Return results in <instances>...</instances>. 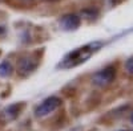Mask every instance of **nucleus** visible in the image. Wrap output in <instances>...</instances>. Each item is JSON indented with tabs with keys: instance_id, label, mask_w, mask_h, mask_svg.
I'll return each instance as SVG.
<instances>
[{
	"instance_id": "obj_1",
	"label": "nucleus",
	"mask_w": 133,
	"mask_h": 131,
	"mask_svg": "<svg viewBox=\"0 0 133 131\" xmlns=\"http://www.w3.org/2000/svg\"><path fill=\"white\" fill-rule=\"evenodd\" d=\"M101 45H103L101 42L95 41V42H91V44H87V45H84L81 48H77L76 50L66 54V56L63 58V61L57 65V68L69 69V68L77 66V65L85 62L95 52H97L100 48H101Z\"/></svg>"
},
{
	"instance_id": "obj_2",
	"label": "nucleus",
	"mask_w": 133,
	"mask_h": 131,
	"mask_svg": "<svg viewBox=\"0 0 133 131\" xmlns=\"http://www.w3.org/2000/svg\"><path fill=\"white\" fill-rule=\"evenodd\" d=\"M60 106H61V99H60V98H57V97H49L36 109L35 114H36V117H45V115L53 113L55 110H57Z\"/></svg>"
},
{
	"instance_id": "obj_3",
	"label": "nucleus",
	"mask_w": 133,
	"mask_h": 131,
	"mask_svg": "<svg viewBox=\"0 0 133 131\" xmlns=\"http://www.w3.org/2000/svg\"><path fill=\"white\" fill-rule=\"evenodd\" d=\"M116 77V68L113 66H108L103 70L97 72L95 75H93V83L97 85V86H107L112 82Z\"/></svg>"
},
{
	"instance_id": "obj_4",
	"label": "nucleus",
	"mask_w": 133,
	"mask_h": 131,
	"mask_svg": "<svg viewBox=\"0 0 133 131\" xmlns=\"http://www.w3.org/2000/svg\"><path fill=\"white\" fill-rule=\"evenodd\" d=\"M37 65H39V60L36 57L25 56L23 58H20V61L17 64V72L21 75H28L37 68Z\"/></svg>"
},
{
	"instance_id": "obj_5",
	"label": "nucleus",
	"mask_w": 133,
	"mask_h": 131,
	"mask_svg": "<svg viewBox=\"0 0 133 131\" xmlns=\"http://www.w3.org/2000/svg\"><path fill=\"white\" fill-rule=\"evenodd\" d=\"M60 27L64 30H75L80 27V17L76 15H65L60 20Z\"/></svg>"
},
{
	"instance_id": "obj_6",
	"label": "nucleus",
	"mask_w": 133,
	"mask_h": 131,
	"mask_svg": "<svg viewBox=\"0 0 133 131\" xmlns=\"http://www.w3.org/2000/svg\"><path fill=\"white\" fill-rule=\"evenodd\" d=\"M21 107H23V103H14V105L8 106L5 110L3 111L4 121H14L15 118H17L19 114H20Z\"/></svg>"
},
{
	"instance_id": "obj_7",
	"label": "nucleus",
	"mask_w": 133,
	"mask_h": 131,
	"mask_svg": "<svg viewBox=\"0 0 133 131\" xmlns=\"http://www.w3.org/2000/svg\"><path fill=\"white\" fill-rule=\"evenodd\" d=\"M11 74H12V66H11V64L7 61L0 64V77H9Z\"/></svg>"
},
{
	"instance_id": "obj_8",
	"label": "nucleus",
	"mask_w": 133,
	"mask_h": 131,
	"mask_svg": "<svg viewBox=\"0 0 133 131\" xmlns=\"http://www.w3.org/2000/svg\"><path fill=\"white\" fill-rule=\"evenodd\" d=\"M83 16L87 17V19H95L97 15H98V11L97 9H93V8H87L83 11Z\"/></svg>"
},
{
	"instance_id": "obj_9",
	"label": "nucleus",
	"mask_w": 133,
	"mask_h": 131,
	"mask_svg": "<svg viewBox=\"0 0 133 131\" xmlns=\"http://www.w3.org/2000/svg\"><path fill=\"white\" fill-rule=\"evenodd\" d=\"M125 69H127V72H128L129 74H133V57H130V58L127 61Z\"/></svg>"
},
{
	"instance_id": "obj_10",
	"label": "nucleus",
	"mask_w": 133,
	"mask_h": 131,
	"mask_svg": "<svg viewBox=\"0 0 133 131\" xmlns=\"http://www.w3.org/2000/svg\"><path fill=\"white\" fill-rule=\"evenodd\" d=\"M121 2V0H107V3L109 4V5H116V4H118Z\"/></svg>"
},
{
	"instance_id": "obj_11",
	"label": "nucleus",
	"mask_w": 133,
	"mask_h": 131,
	"mask_svg": "<svg viewBox=\"0 0 133 131\" xmlns=\"http://www.w3.org/2000/svg\"><path fill=\"white\" fill-rule=\"evenodd\" d=\"M4 32H5L4 27H2V25H0V36H2V35H4Z\"/></svg>"
},
{
	"instance_id": "obj_12",
	"label": "nucleus",
	"mask_w": 133,
	"mask_h": 131,
	"mask_svg": "<svg viewBox=\"0 0 133 131\" xmlns=\"http://www.w3.org/2000/svg\"><path fill=\"white\" fill-rule=\"evenodd\" d=\"M130 122L133 123V113H132V115H130Z\"/></svg>"
},
{
	"instance_id": "obj_13",
	"label": "nucleus",
	"mask_w": 133,
	"mask_h": 131,
	"mask_svg": "<svg viewBox=\"0 0 133 131\" xmlns=\"http://www.w3.org/2000/svg\"><path fill=\"white\" fill-rule=\"evenodd\" d=\"M21 2H27L28 3V2H32V0H21Z\"/></svg>"
},
{
	"instance_id": "obj_14",
	"label": "nucleus",
	"mask_w": 133,
	"mask_h": 131,
	"mask_svg": "<svg viewBox=\"0 0 133 131\" xmlns=\"http://www.w3.org/2000/svg\"><path fill=\"white\" fill-rule=\"evenodd\" d=\"M0 2H3V0H0Z\"/></svg>"
}]
</instances>
